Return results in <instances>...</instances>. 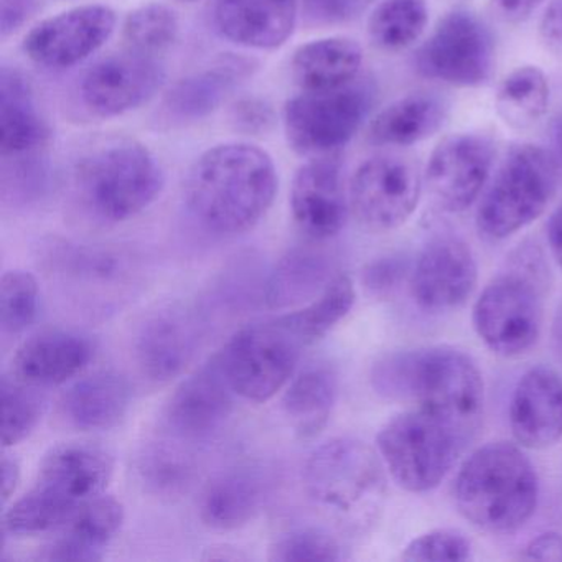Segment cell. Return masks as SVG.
<instances>
[{
  "instance_id": "f907efd6",
  "label": "cell",
  "mask_w": 562,
  "mask_h": 562,
  "mask_svg": "<svg viewBox=\"0 0 562 562\" xmlns=\"http://www.w3.org/2000/svg\"><path fill=\"white\" fill-rule=\"evenodd\" d=\"M21 482V465L9 456L2 457V503H8Z\"/></svg>"
},
{
  "instance_id": "d590c367",
  "label": "cell",
  "mask_w": 562,
  "mask_h": 562,
  "mask_svg": "<svg viewBox=\"0 0 562 562\" xmlns=\"http://www.w3.org/2000/svg\"><path fill=\"white\" fill-rule=\"evenodd\" d=\"M179 15L170 5L149 2L127 15L123 25L126 48L162 58L179 38Z\"/></svg>"
},
{
  "instance_id": "7dc6e473",
  "label": "cell",
  "mask_w": 562,
  "mask_h": 562,
  "mask_svg": "<svg viewBox=\"0 0 562 562\" xmlns=\"http://www.w3.org/2000/svg\"><path fill=\"white\" fill-rule=\"evenodd\" d=\"M522 559L528 561H562V535L558 531L541 532L526 544Z\"/></svg>"
},
{
  "instance_id": "ab89813d",
  "label": "cell",
  "mask_w": 562,
  "mask_h": 562,
  "mask_svg": "<svg viewBox=\"0 0 562 562\" xmlns=\"http://www.w3.org/2000/svg\"><path fill=\"white\" fill-rule=\"evenodd\" d=\"M41 291L37 279L25 271H9L0 281V325L5 335L27 330L38 315Z\"/></svg>"
},
{
  "instance_id": "9c48e42d",
  "label": "cell",
  "mask_w": 562,
  "mask_h": 562,
  "mask_svg": "<svg viewBox=\"0 0 562 562\" xmlns=\"http://www.w3.org/2000/svg\"><path fill=\"white\" fill-rule=\"evenodd\" d=\"M467 446L457 430L419 407L387 420L376 437L387 475L409 493L437 488Z\"/></svg>"
},
{
  "instance_id": "f6af8a7d",
  "label": "cell",
  "mask_w": 562,
  "mask_h": 562,
  "mask_svg": "<svg viewBox=\"0 0 562 562\" xmlns=\"http://www.w3.org/2000/svg\"><path fill=\"white\" fill-rule=\"evenodd\" d=\"M229 121L238 133L262 136L274 127L278 116L272 104L265 98L245 97L233 104Z\"/></svg>"
},
{
  "instance_id": "f35d334b",
  "label": "cell",
  "mask_w": 562,
  "mask_h": 562,
  "mask_svg": "<svg viewBox=\"0 0 562 562\" xmlns=\"http://www.w3.org/2000/svg\"><path fill=\"white\" fill-rule=\"evenodd\" d=\"M54 268L61 274L85 282L117 281L126 274V259L111 249L88 246H58L52 255Z\"/></svg>"
},
{
  "instance_id": "8d00e7d4",
  "label": "cell",
  "mask_w": 562,
  "mask_h": 562,
  "mask_svg": "<svg viewBox=\"0 0 562 562\" xmlns=\"http://www.w3.org/2000/svg\"><path fill=\"white\" fill-rule=\"evenodd\" d=\"M195 470L192 456L177 443H153L139 460L140 479L157 495H179L192 483Z\"/></svg>"
},
{
  "instance_id": "e0dca14e",
  "label": "cell",
  "mask_w": 562,
  "mask_h": 562,
  "mask_svg": "<svg viewBox=\"0 0 562 562\" xmlns=\"http://www.w3.org/2000/svg\"><path fill=\"white\" fill-rule=\"evenodd\" d=\"M116 12L88 4L61 12L35 25L24 38V54L52 70L77 67L97 54L116 29Z\"/></svg>"
},
{
  "instance_id": "4dcf8cb0",
  "label": "cell",
  "mask_w": 562,
  "mask_h": 562,
  "mask_svg": "<svg viewBox=\"0 0 562 562\" xmlns=\"http://www.w3.org/2000/svg\"><path fill=\"white\" fill-rule=\"evenodd\" d=\"M334 276L327 252L297 246L279 259L262 288V299L269 308L295 307L317 297Z\"/></svg>"
},
{
  "instance_id": "d4e9b609",
  "label": "cell",
  "mask_w": 562,
  "mask_h": 562,
  "mask_svg": "<svg viewBox=\"0 0 562 562\" xmlns=\"http://www.w3.org/2000/svg\"><path fill=\"white\" fill-rule=\"evenodd\" d=\"M252 70L255 61L248 58H220L212 67L177 81L164 100V110L169 117L182 123L205 120L251 77Z\"/></svg>"
},
{
  "instance_id": "ac0fdd59",
  "label": "cell",
  "mask_w": 562,
  "mask_h": 562,
  "mask_svg": "<svg viewBox=\"0 0 562 562\" xmlns=\"http://www.w3.org/2000/svg\"><path fill=\"white\" fill-rule=\"evenodd\" d=\"M233 394L222 357L216 355L177 387L166 407L167 426L182 440L209 439L232 416Z\"/></svg>"
},
{
  "instance_id": "52a82bcc",
  "label": "cell",
  "mask_w": 562,
  "mask_h": 562,
  "mask_svg": "<svg viewBox=\"0 0 562 562\" xmlns=\"http://www.w3.org/2000/svg\"><path fill=\"white\" fill-rule=\"evenodd\" d=\"M75 189L101 222L121 223L149 209L166 177L154 154L134 139H108L87 150L75 167Z\"/></svg>"
},
{
  "instance_id": "1f68e13d",
  "label": "cell",
  "mask_w": 562,
  "mask_h": 562,
  "mask_svg": "<svg viewBox=\"0 0 562 562\" xmlns=\"http://www.w3.org/2000/svg\"><path fill=\"white\" fill-rule=\"evenodd\" d=\"M337 400V374L330 367L315 364L294 378L282 407L302 437H314L327 426Z\"/></svg>"
},
{
  "instance_id": "484cf974",
  "label": "cell",
  "mask_w": 562,
  "mask_h": 562,
  "mask_svg": "<svg viewBox=\"0 0 562 562\" xmlns=\"http://www.w3.org/2000/svg\"><path fill=\"white\" fill-rule=\"evenodd\" d=\"M268 486V476L256 467L226 470L203 490L200 518L209 528L218 531L241 528L261 512Z\"/></svg>"
},
{
  "instance_id": "277c9868",
  "label": "cell",
  "mask_w": 562,
  "mask_h": 562,
  "mask_svg": "<svg viewBox=\"0 0 562 562\" xmlns=\"http://www.w3.org/2000/svg\"><path fill=\"white\" fill-rule=\"evenodd\" d=\"M113 457L93 443H61L42 460L35 485L5 509L4 532L34 536L54 531L97 496L113 476Z\"/></svg>"
},
{
  "instance_id": "db71d44e",
  "label": "cell",
  "mask_w": 562,
  "mask_h": 562,
  "mask_svg": "<svg viewBox=\"0 0 562 562\" xmlns=\"http://www.w3.org/2000/svg\"><path fill=\"white\" fill-rule=\"evenodd\" d=\"M555 146H558L559 154L562 157V116L559 117L558 124H555L554 131Z\"/></svg>"
},
{
  "instance_id": "f5cc1de1",
  "label": "cell",
  "mask_w": 562,
  "mask_h": 562,
  "mask_svg": "<svg viewBox=\"0 0 562 562\" xmlns=\"http://www.w3.org/2000/svg\"><path fill=\"white\" fill-rule=\"evenodd\" d=\"M551 345L555 358L562 364V302L558 305L554 317L551 324Z\"/></svg>"
},
{
  "instance_id": "7a4b0ae2",
  "label": "cell",
  "mask_w": 562,
  "mask_h": 562,
  "mask_svg": "<svg viewBox=\"0 0 562 562\" xmlns=\"http://www.w3.org/2000/svg\"><path fill=\"white\" fill-rule=\"evenodd\" d=\"M278 187V170L266 150L248 143H226L195 160L183 196L200 228L215 236H236L265 218Z\"/></svg>"
},
{
  "instance_id": "836d02e7",
  "label": "cell",
  "mask_w": 562,
  "mask_h": 562,
  "mask_svg": "<svg viewBox=\"0 0 562 562\" xmlns=\"http://www.w3.org/2000/svg\"><path fill=\"white\" fill-rule=\"evenodd\" d=\"M496 113L508 126L526 130L538 123L549 104V83L538 67H519L499 85Z\"/></svg>"
},
{
  "instance_id": "7bdbcfd3",
  "label": "cell",
  "mask_w": 562,
  "mask_h": 562,
  "mask_svg": "<svg viewBox=\"0 0 562 562\" xmlns=\"http://www.w3.org/2000/svg\"><path fill=\"white\" fill-rule=\"evenodd\" d=\"M411 269L413 266L406 255L391 252V255L381 256V258L368 262L367 268L363 269L361 281L371 294L376 297H387L401 288L404 279L409 278Z\"/></svg>"
},
{
  "instance_id": "60d3db41",
  "label": "cell",
  "mask_w": 562,
  "mask_h": 562,
  "mask_svg": "<svg viewBox=\"0 0 562 562\" xmlns=\"http://www.w3.org/2000/svg\"><path fill=\"white\" fill-rule=\"evenodd\" d=\"M344 558L340 542L324 529L301 528L282 535L272 544L271 561H340Z\"/></svg>"
},
{
  "instance_id": "8992f818",
  "label": "cell",
  "mask_w": 562,
  "mask_h": 562,
  "mask_svg": "<svg viewBox=\"0 0 562 562\" xmlns=\"http://www.w3.org/2000/svg\"><path fill=\"white\" fill-rule=\"evenodd\" d=\"M387 472L378 450L353 437L328 440L312 452L304 485L315 505L353 531L376 525L387 499Z\"/></svg>"
},
{
  "instance_id": "5b68a950",
  "label": "cell",
  "mask_w": 562,
  "mask_h": 562,
  "mask_svg": "<svg viewBox=\"0 0 562 562\" xmlns=\"http://www.w3.org/2000/svg\"><path fill=\"white\" fill-rule=\"evenodd\" d=\"M548 268L532 246L518 249L476 297L472 324L480 340L503 358L528 353L541 337Z\"/></svg>"
},
{
  "instance_id": "4316f807",
  "label": "cell",
  "mask_w": 562,
  "mask_h": 562,
  "mask_svg": "<svg viewBox=\"0 0 562 562\" xmlns=\"http://www.w3.org/2000/svg\"><path fill=\"white\" fill-rule=\"evenodd\" d=\"M124 522V506L113 496L100 495L81 506L64 532L38 558L45 561H100L104 546Z\"/></svg>"
},
{
  "instance_id": "e575fe53",
  "label": "cell",
  "mask_w": 562,
  "mask_h": 562,
  "mask_svg": "<svg viewBox=\"0 0 562 562\" xmlns=\"http://www.w3.org/2000/svg\"><path fill=\"white\" fill-rule=\"evenodd\" d=\"M427 19L426 0H383L368 21V35L374 47L397 54L423 37Z\"/></svg>"
},
{
  "instance_id": "ba28073f",
  "label": "cell",
  "mask_w": 562,
  "mask_h": 562,
  "mask_svg": "<svg viewBox=\"0 0 562 562\" xmlns=\"http://www.w3.org/2000/svg\"><path fill=\"white\" fill-rule=\"evenodd\" d=\"M555 187L558 167L551 154L529 144L512 147L480 200L476 232L486 241H505L544 213Z\"/></svg>"
},
{
  "instance_id": "c3c4849f",
  "label": "cell",
  "mask_w": 562,
  "mask_h": 562,
  "mask_svg": "<svg viewBox=\"0 0 562 562\" xmlns=\"http://www.w3.org/2000/svg\"><path fill=\"white\" fill-rule=\"evenodd\" d=\"M544 0H492L493 9L503 21L519 24L526 21Z\"/></svg>"
},
{
  "instance_id": "3957f363",
  "label": "cell",
  "mask_w": 562,
  "mask_h": 562,
  "mask_svg": "<svg viewBox=\"0 0 562 562\" xmlns=\"http://www.w3.org/2000/svg\"><path fill=\"white\" fill-rule=\"evenodd\" d=\"M453 502L480 531L515 535L538 508V472L519 443L493 440L463 460L453 483Z\"/></svg>"
},
{
  "instance_id": "83f0119b",
  "label": "cell",
  "mask_w": 562,
  "mask_h": 562,
  "mask_svg": "<svg viewBox=\"0 0 562 562\" xmlns=\"http://www.w3.org/2000/svg\"><path fill=\"white\" fill-rule=\"evenodd\" d=\"M133 390L126 378L113 371H98L81 378L60 401L68 426L78 430H106L126 417Z\"/></svg>"
},
{
  "instance_id": "cb8c5ba5",
  "label": "cell",
  "mask_w": 562,
  "mask_h": 562,
  "mask_svg": "<svg viewBox=\"0 0 562 562\" xmlns=\"http://www.w3.org/2000/svg\"><path fill=\"white\" fill-rule=\"evenodd\" d=\"M52 130L42 116L27 78L11 67L0 71V156L2 160L38 156L50 144Z\"/></svg>"
},
{
  "instance_id": "9a60e30c",
  "label": "cell",
  "mask_w": 562,
  "mask_h": 562,
  "mask_svg": "<svg viewBox=\"0 0 562 562\" xmlns=\"http://www.w3.org/2000/svg\"><path fill=\"white\" fill-rule=\"evenodd\" d=\"M495 146L482 133H460L437 144L427 162V190L443 212L462 213L482 195L492 173Z\"/></svg>"
},
{
  "instance_id": "4fadbf2b",
  "label": "cell",
  "mask_w": 562,
  "mask_h": 562,
  "mask_svg": "<svg viewBox=\"0 0 562 562\" xmlns=\"http://www.w3.org/2000/svg\"><path fill=\"white\" fill-rule=\"evenodd\" d=\"M423 176L411 160L397 156L368 159L355 170L348 187L351 213L374 233L393 232L416 212Z\"/></svg>"
},
{
  "instance_id": "603a6c76",
  "label": "cell",
  "mask_w": 562,
  "mask_h": 562,
  "mask_svg": "<svg viewBox=\"0 0 562 562\" xmlns=\"http://www.w3.org/2000/svg\"><path fill=\"white\" fill-rule=\"evenodd\" d=\"M93 357V345L70 330H47L19 347L12 378L34 387H54L80 374Z\"/></svg>"
},
{
  "instance_id": "5bb4252c",
  "label": "cell",
  "mask_w": 562,
  "mask_h": 562,
  "mask_svg": "<svg viewBox=\"0 0 562 562\" xmlns=\"http://www.w3.org/2000/svg\"><path fill=\"white\" fill-rule=\"evenodd\" d=\"M164 83L166 68L159 57L124 48L101 58L85 74L80 93L94 116L117 117L153 100Z\"/></svg>"
},
{
  "instance_id": "816d5d0a",
  "label": "cell",
  "mask_w": 562,
  "mask_h": 562,
  "mask_svg": "<svg viewBox=\"0 0 562 562\" xmlns=\"http://www.w3.org/2000/svg\"><path fill=\"white\" fill-rule=\"evenodd\" d=\"M548 245L555 265L562 269V206H559L548 222Z\"/></svg>"
},
{
  "instance_id": "2e32d148",
  "label": "cell",
  "mask_w": 562,
  "mask_h": 562,
  "mask_svg": "<svg viewBox=\"0 0 562 562\" xmlns=\"http://www.w3.org/2000/svg\"><path fill=\"white\" fill-rule=\"evenodd\" d=\"M409 281L417 307L429 314H446L462 307L472 297L479 282V265L463 239L440 235L420 249Z\"/></svg>"
},
{
  "instance_id": "681fc988",
  "label": "cell",
  "mask_w": 562,
  "mask_h": 562,
  "mask_svg": "<svg viewBox=\"0 0 562 562\" xmlns=\"http://www.w3.org/2000/svg\"><path fill=\"white\" fill-rule=\"evenodd\" d=\"M539 34L548 45H562V0H552L542 15Z\"/></svg>"
},
{
  "instance_id": "6da1fadb",
  "label": "cell",
  "mask_w": 562,
  "mask_h": 562,
  "mask_svg": "<svg viewBox=\"0 0 562 562\" xmlns=\"http://www.w3.org/2000/svg\"><path fill=\"white\" fill-rule=\"evenodd\" d=\"M371 386L391 401L446 423L467 442L475 437L485 406L482 371L470 355L449 345L384 355L371 368Z\"/></svg>"
},
{
  "instance_id": "d6a6232c",
  "label": "cell",
  "mask_w": 562,
  "mask_h": 562,
  "mask_svg": "<svg viewBox=\"0 0 562 562\" xmlns=\"http://www.w3.org/2000/svg\"><path fill=\"white\" fill-rule=\"evenodd\" d=\"M355 301L357 291L353 279L340 272L334 276L327 288L307 307L281 318L307 347L334 330L350 314Z\"/></svg>"
},
{
  "instance_id": "44dd1931",
  "label": "cell",
  "mask_w": 562,
  "mask_h": 562,
  "mask_svg": "<svg viewBox=\"0 0 562 562\" xmlns=\"http://www.w3.org/2000/svg\"><path fill=\"white\" fill-rule=\"evenodd\" d=\"M200 327L186 308L170 307L150 315L136 335L134 353L149 380L166 383L179 376L199 350Z\"/></svg>"
},
{
  "instance_id": "b9f144b4",
  "label": "cell",
  "mask_w": 562,
  "mask_h": 562,
  "mask_svg": "<svg viewBox=\"0 0 562 562\" xmlns=\"http://www.w3.org/2000/svg\"><path fill=\"white\" fill-rule=\"evenodd\" d=\"M473 558L472 542L456 529H432L411 539L404 548L403 561H470Z\"/></svg>"
},
{
  "instance_id": "7402d4cb",
  "label": "cell",
  "mask_w": 562,
  "mask_h": 562,
  "mask_svg": "<svg viewBox=\"0 0 562 562\" xmlns=\"http://www.w3.org/2000/svg\"><path fill=\"white\" fill-rule=\"evenodd\" d=\"M301 0H216L215 25L226 41L255 50H276L294 32Z\"/></svg>"
},
{
  "instance_id": "11a10c76",
  "label": "cell",
  "mask_w": 562,
  "mask_h": 562,
  "mask_svg": "<svg viewBox=\"0 0 562 562\" xmlns=\"http://www.w3.org/2000/svg\"><path fill=\"white\" fill-rule=\"evenodd\" d=\"M177 2H182V4H195V2H200V0H177Z\"/></svg>"
},
{
  "instance_id": "f1b7e54d",
  "label": "cell",
  "mask_w": 562,
  "mask_h": 562,
  "mask_svg": "<svg viewBox=\"0 0 562 562\" xmlns=\"http://www.w3.org/2000/svg\"><path fill=\"white\" fill-rule=\"evenodd\" d=\"M449 110V103L440 94L429 91L406 94L371 121L368 139L374 146H414L440 131Z\"/></svg>"
},
{
  "instance_id": "74e56055",
  "label": "cell",
  "mask_w": 562,
  "mask_h": 562,
  "mask_svg": "<svg viewBox=\"0 0 562 562\" xmlns=\"http://www.w3.org/2000/svg\"><path fill=\"white\" fill-rule=\"evenodd\" d=\"M38 387L21 383L15 378L5 376L0 387L2 396V447L18 446L27 439L44 413V397Z\"/></svg>"
},
{
  "instance_id": "bcb514c9",
  "label": "cell",
  "mask_w": 562,
  "mask_h": 562,
  "mask_svg": "<svg viewBox=\"0 0 562 562\" xmlns=\"http://www.w3.org/2000/svg\"><path fill=\"white\" fill-rule=\"evenodd\" d=\"M41 0H0L2 38L18 32L37 12Z\"/></svg>"
},
{
  "instance_id": "7c38bea8",
  "label": "cell",
  "mask_w": 562,
  "mask_h": 562,
  "mask_svg": "<svg viewBox=\"0 0 562 562\" xmlns=\"http://www.w3.org/2000/svg\"><path fill=\"white\" fill-rule=\"evenodd\" d=\"M495 38L488 25L465 9L440 19L414 57L417 74L426 80L460 88H476L492 78Z\"/></svg>"
},
{
  "instance_id": "ee69618b",
  "label": "cell",
  "mask_w": 562,
  "mask_h": 562,
  "mask_svg": "<svg viewBox=\"0 0 562 562\" xmlns=\"http://www.w3.org/2000/svg\"><path fill=\"white\" fill-rule=\"evenodd\" d=\"M376 0H301L302 14L315 27L348 24L363 15Z\"/></svg>"
},
{
  "instance_id": "30bf717a",
  "label": "cell",
  "mask_w": 562,
  "mask_h": 562,
  "mask_svg": "<svg viewBox=\"0 0 562 562\" xmlns=\"http://www.w3.org/2000/svg\"><path fill=\"white\" fill-rule=\"evenodd\" d=\"M373 85L367 80L327 91H304L284 106L289 146L307 159L335 156L361 130L373 110Z\"/></svg>"
},
{
  "instance_id": "f546056e",
  "label": "cell",
  "mask_w": 562,
  "mask_h": 562,
  "mask_svg": "<svg viewBox=\"0 0 562 562\" xmlns=\"http://www.w3.org/2000/svg\"><path fill=\"white\" fill-rule=\"evenodd\" d=\"M363 65V50L353 38L308 42L294 52L292 78L304 91H327L353 83Z\"/></svg>"
},
{
  "instance_id": "ffe728a7",
  "label": "cell",
  "mask_w": 562,
  "mask_h": 562,
  "mask_svg": "<svg viewBox=\"0 0 562 562\" xmlns=\"http://www.w3.org/2000/svg\"><path fill=\"white\" fill-rule=\"evenodd\" d=\"M509 430L522 449L544 450L562 439V374L551 367L521 374L508 411Z\"/></svg>"
},
{
  "instance_id": "8fae6325",
  "label": "cell",
  "mask_w": 562,
  "mask_h": 562,
  "mask_svg": "<svg viewBox=\"0 0 562 562\" xmlns=\"http://www.w3.org/2000/svg\"><path fill=\"white\" fill-rule=\"evenodd\" d=\"M304 347L279 317L243 328L220 357L235 393L252 403H265L291 380Z\"/></svg>"
},
{
  "instance_id": "d6986e66",
  "label": "cell",
  "mask_w": 562,
  "mask_h": 562,
  "mask_svg": "<svg viewBox=\"0 0 562 562\" xmlns=\"http://www.w3.org/2000/svg\"><path fill=\"white\" fill-rule=\"evenodd\" d=\"M348 206L338 154L308 159L295 172L292 216L308 238L324 241L337 236L347 223Z\"/></svg>"
}]
</instances>
